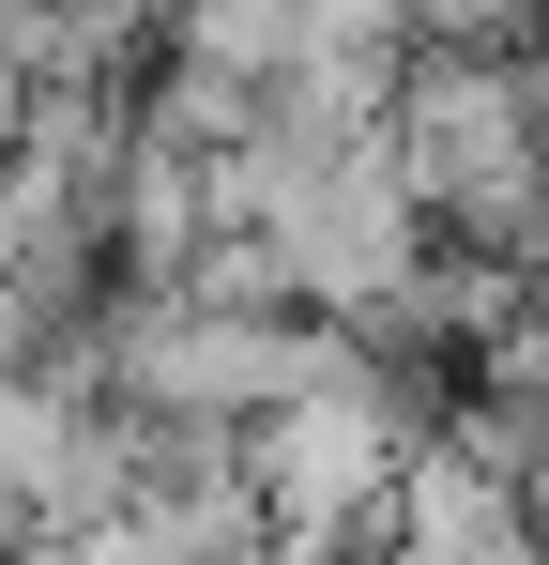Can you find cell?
<instances>
[{"label": "cell", "mask_w": 549, "mask_h": 565, "mask_svg": "<svg viewBox=\"0 0 549 565\" xmlns=\"http://www.w3.org/2000/svg\"><path fill=\"white\" fill-rule=\"evenodd\" d=\"M381 153L397 184L428 199V230L473 260H519L549 276V199H535V107L504 46H412L397 93H381Z\"/></svg>", "instance_id": "obj_1"}, {"label": "cell", "mask_w": 549, "mask_h": 565, "mask_svg": "<svg viewBox=\"0 0 549 565\" xmlns=\"http://www.w3.org/2000/svg\"><path fill=\"white\" fill-rule=\"evenodd\" d=\"M260 230H274V260H290V306H321V321L381 306V290L428 260V199L397 184V153H381V138H352V153H305V169H274Z\"/></svg>", "instance_id": "obj_2"}, {"label": "cell", "mask_w": 549, "mask_h": 565, "mask_svg": "<svg viewBox=\"0 0 549 565\" xmlns=\"http://www.w3.org/2000/svg\"><path fill=\"white\" fill-rule=\"evenodd\" d=\"M412 15V46H535L549 0H397Z\"/></svg>", "instance_id": "obj_3"}, {"label": "cell", "mask_w": 549, "mask_h": 565, "mask_svg": "<svg viewBox=\"0 0 549 565\" xmlns=\"http://www.w3.org/2000/svg\"><path fill=\"white\" fill-rule=\"evenodd\" d=\"M0 565H15V504H0Z\"/></svg>", "instance_id": "obj_4"}]
</instances>
